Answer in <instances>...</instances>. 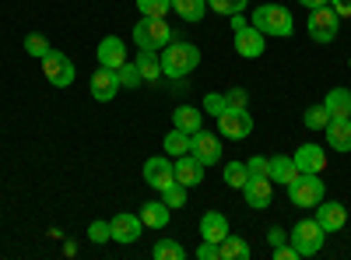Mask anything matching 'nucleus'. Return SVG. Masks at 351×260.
Instances as JSON below:
<instances>
[{"mask_svg": "<svg viewBox=\"0 0 351 260\" xmlns=\"http://www.w3.org/2000/svg\"><path fill=\"white\" fill-rule=\"evenodd\" d=\"M158 60H162V74L165 78H186L200 67V49L193 43H183V39H172L162 53H158Z\"/></svg>", "mask_w": 351, "mask_h": 260, "instance_id": "nucleus-1", "label": "nucleus"}, {"mask_svg": "<svg viewBox=\"0 0 351 260\" xmlns=\"http://www.w3.org/2000/svg\"><path fill=\"white\" fill-rule=\"evenodd\" d=\"M253 28H260L263 36H274V39H288L295 32V21H291V11L281 4H260L250 18Z\"/></svg>", "mask_w": 351, "mask_h": 260, "instance_id": "nucleus-2", "label": "nucleus"}, {"mask_svg": "<svg viewBox=\"0 0 351 260\" xmlns=\"http://www.w3.org/2000/svg\"><path fill=\"white\" fill-rule=\"evenodd\" d=\"M172 39H180L172 32V25L165 21V18H144L141 14V21L134 25V43H137V49H155V53H162Z\"/></svg>", "mask_w": 351, "mask_h": 260, "instance_id": "nucleus-3", "label": "nucleus"}, {"mask_svg": "<svg viewBox=\"0 0 351 260\" xmlns=\"http://www.w3.org/2000/svg\"><path fill=\"white\" fill-rule=\"evenodd\" d=\"M324 239H327V233L316 218H302L295 228H291V246H295L299 257H316L319 250H324Z\"/></svg>", "mask_w": 351, "mask_h": 260, "instance_id": "nucleus-4", "label": "nucleus"}, {"mask_svg": "<svg viewBox=\"0 0 351 260\" xmlns=\"http://www.w3.org/2000/svg\"><path fill=\"white\" fill-rule=\"evenodd\" d=\"M288 197L295 208H316L319 200L327 197V187L324 180H319V172H302V176L288 187Z\"/></svg>", "mask_w": 351, "mask_h": 260, "instance_id": "nucleus-5", "label": "nucleus"}, {"mask_svg": "<svg viewBox=\"0 0 351 260\" xmlns=\"http://www.w3.org/2000/svg\"><path fill=\"white\" fill-rule=\"evenodd\" d=\"M43 74H46V81L49 84H56V88H71L74 84V78H77V71H74V60L71 56H64L60 49H49L46 56H43Z\"/></svg>", "mask_w": 351, "mask_h": 260, "instance_id": "nucleus-6", "label": "nucleus"}, {"mask_svg": "<svg viewBox=\"0 0 351 260\" xmlns=\"http://www.w3.org/2000/svg\"><path fill=\"white\" fill-rule=\"evenodd\" d=\"M306 28H309V39H316V43H324V46H327V43H334V39H337L341 18H337V11H334L330 4H324V8L309 11Z\"/></svg>", "mask_w": 351, "mask_h": 260, "instance_id": "nucleus-7", "label": "nucleus"}, {"mask_svg": "<svg viewBox=\"0 0 351 260\" xmlns=\"http://www.w3.org/2000/svg\"><path fill=\"white\" fill-rule=\"evenodd\" d=\"M144 183H148L152 190H165V187H172L176 183V169H172V158L169 155H155V158H148L144 162Z\"/></svg>", "mask_w": 351, "mask_h": 260, "instance_id": "nucleus-8", "label": "nucleus"}, {"mask_svg": "<svg viewBox=\"0 0 351 260\" xmlns=\"http://www.w3.org/2000/svg\"><path fill=\"white\" fill-rule=\"evenodd\" d=\"M218 130L225 137H232V141H243V137L253 134V117H250L246 109H225L221 117H218Z\"/></svg>", "mask_w": 351, "mask_h": 260, "instance_id": "nucleus-9", "label": "nucleus"}, {"mask_svg": "<svg viewBox=\"0 0 351 260\" xmlns=\"http://www.w3.org/2000/svg\"><path fill=\"white\" fill-rule=\"evenodd\" d=\"M190 155L208 169V165H218L221 162V141L215 137V134H204V130H197L193 134V144H190Z\"/></svg>", "mask_w": 351, "mask_h": 260, "instance_id": "nucleus-10", "label": "nucleus"}, {"mask_svg": "<svg viewBox=\"0 0 351 260\" xmlns=\"http://www.w3.org/2000/svg\"><path fill=\"white\" fill-rule=\"evenodd\" d=\"M232 43H236V53L246 56V60H256V56L267 49V39H263V32H260V28H253V25H243L239 32L232 36Z\"/></svg>", "mask_w": 351, "mask_h": 260, "instance_id": "nucleus-11", "label": "nucleus"}, {"mask_svg": "<svg viewBox=\"0 0 351 260\" xmlns=\"http://www.w3.org/2000/svg\"><path fill=\"white\" fill-rule=\"evenodd\" d=\"M243 197H246V208H253V211H263V208H271L274 183H271L267 176H250V183L243 187Z\"/></svg>", "mask_w": 351, "mask_h": 260, "instance_id": "nucleus-12", "label": "nucleus"}, {"mask_svg": "<svg viewBox=\"0 0 351 260\" xmlns=\"http://www.w3.org/2000/svg\"><path fill=\"white\" fill-rule=\"evenodd\" d=\"M116 95H120V74H116L112 67H99L92 74V99L95 102H112Z\"/></svg>", "mask_w": 351, "mask_h": 260, "instance_id": "nucleus-13", "label": "nucleus"}, {"mask_svg": "<svg viewBox=\"0 0 351 260\" xmlns=\"http://www.w3.org/2000/svg\"><path fill=\"white\" fill-rule=\"evenodd\" d=\"M109 228H112V239L116 243H137L141 239V233H144V222H141V215H116V218H109Z\"/></svg>", "mask_w": 351, "mask_h": 260, "instance_id": "nucleus-14", "label": "nucleus"}, {"mask_svg": "<svg viewBox=\"0 0 351 260\" xmlns=\"http://www.w3.org/2000/svg\"><path fill=\"white\" fill-rule=\"evenodd\" d=\"M95 56H99V64H102V67L120 71V67L127 64V43H123L120 36H106V39L99 43Z\"/></svg>", "mask_w": 351, "mask_h": 260, "instance_id": "nucleus-15", "label": "nucleus"}, {"mask_svg": "<svg viewBox=\"0 0 351 260\" xmlns=\"http://www.w3.org/2000/svg\"><path fill=\"white\" fill-rule=\"evenodd\" d=\"M316 222L324 225V233L330 236V233H341V228L348 225V211H344V204H334V200H319L316 204Z\"/></svg>", "mask_w": 351, "mask_h": 260, "instance_id": "nucleus-16", "label": "nucleus"}, {"mask_svg": "<svg viewBox=\"0 0 351 260\" xmlns=\"http://www.w3.org/2000/svg\"><path fill=\"white\" fill-rule=\"evenodd\" d=\"M291 158H295L299 172H324L327 169V152L319 148V144H299Z\"/></svg>", "mask_w": 351, "mask_h": 260, "instance_id": "nucleus-17", "label": "nucleus"}, {"mask_svg": "<svg viewBox=\"0 0 351 260\" xmlns=\"http://www.w3.org/2000/svg\"><path fill=\"white\" fill-rule=\"evenodd\" d=\"M330 152H351V117H337L324 127Z\"/></svg>", "mask_w": 351, "mask_h": 260, "instance_id": "nucleus-18", "label": "nucleus"}, {"mask_svg": "<svg viewBox=\"0 0 351 260\" xmlns=\"http://www.w3.org/2000/svg\"><path fill=\"white\" fill-rule=\"evenodd\" d=\"M267 176H271V183H281V187H291L302 172H299V165H295V158H288V155H274L271 158V169H267Z\"/></svg>", "mask_w": 351, "mask_h": 260, "instance_id": "nucleus-19", "label": "nucleus"}, {"mask_svg": "<svg viewBox=\"0 0 351 260\" xmlns=\"http://www.w3.org/2000/svg\"><path fill=\"white\" fill-rule=\"evenodd\" d=\"M172 169H176V183H183L186 190L197 187V183H204V165H200L193 155H180Z\"/></svg>", "mask_w": 351, "mask_h": 260, "instance_id": "nucleus-20", "label": "nucleus"}, {"mask_svg": "<svg viewBox=\"0 0 351 260\" xmlns=\"http://www.w3.org/2000/svg\"><path fill=\"white\" fill-rule=\"evenodd\" d=\"M228 236V218L221 211H208L200 218V239H208V243H221Z\"/></svg>", "mask_w": 351, "mask_h": 260, "instance_id": "nucleus-21", "label": "nucleus"}, {"mask_svg": "<svg viewBox=\"0 0 351 260\" xmlns=\"http://www.w3.org/2000/svg\"><path fill=\"white\" fill-rule=\"evenodd\" d=\"M169 215H172V208L165 204V200H148V204L141 208L144 228H165L169 225Z\"/></svg>", "mask_w": 351, "mask_h": 260, "instance_id": "nucleus-22", "label": "nucleus"}, {"mask_svg": "<svg viewBox=\"0 0 351 260\" xmlns=\"http://www.w3.org/2000/svg\"><path fill=\"white\" fill-rule=\"evenodd\" d=\"M190 144H193V134L172 127V130L165 134V141H162V148H165L169 158H180V155H190Z\"/></svg>", "mask_w": 351, "mask_h": 260, "instance_id": "nucleus-23", "label": "nucleus"}, {"mask_svg": "<svg viewBox=\"0 0 351 260\" xmlns=\"http://www.w3.org/2000/svg\"><path fill=\"white\" fill-rule=\"evenodd\" d=\"M172 123L180 127V130H186V134L204 130V117H200V109H193V106H176V113H172Z\"/></svg>", "mask_w": 351, "mask_h": 260, "instance_id": "nucleus-24", "label": "nucleus"}, {"mask_svg": "<svg viewBox=\"0 0 351 260\" xmlns=\"http://www.w3.org/2000/svg\"><path fill=\"white\" fill-rule=\"evenodd\" d=\"M218 253H221V260H250L253 250H250V243H246L243 236H232V233H228V236L218 243Z\"/></svg>", "mask_w": 351, "mask_h": 260, "instance_id": "nucleus-25", "label": "nucleus"}, {"mask_svg": "<svg viewBox=\"0 0 351 260\" xmlns=\"http://www.w3.org/2000/svg\"><path fill=\"white\" fill-rule=\"evenodd\" d=\"M327 113L337 120V117H351V88H334L327 99H324Z\"/></svg>", "mask_w": 351, "mask_h": 260, "instance_id": "nucleus-26", "label": "nucleus"}, {"mask_svg": "<svg viewBox=\"0 0 351 260\" xmlns=\"http://www.w3.org/2000/svg\"><path fill=\"white\" fill-rule=\"evenodd\" d=\"M134 64L141 67V78H144V81H158V78H162V60H158L155 49H141Z\"/></svg>", "mask_w": 351, "mask_h": 260, "instance_id": "nucleus-27", "label": "nucleus"}, {"mask_svg": "<svg viewBox=\"0 0 351 260\" xmlns=\"http://www.w3.org/2000/svg\"><path fill=\"white\" fill-rule=\"evenodd\" d=\"M172 11L183 21H200L204 11H208V0H172Z\"/></svg>", "mask_w": 351, "mask_h": 260, "instance_id": "nucleus-28", "label": "nucleus"}, {"mask_svg": "<svg viewBox=\"0 0 351 260\" xmlns=\"http://www.w3.org/2000/svg\"><path fill=\"white\" fill-rule=\"evenodd\" d=\"M221 180H225L232 190H243V187L250 183V169H246V162H228L225 172H221Z\"/></svg>", "mask_w": 351, "mask_h": 260, "instance_id": "nucleus-29", "label": "nucleus"}, {"mask_svg": "<svg viewBox=\"0 0 351 260\" xmlns=\"http://www.w3.org/2000/svg\"><path fill=\"white\" fill-rule=\"evenodd\" d=\"M330 120H334V117L327 113V106H324V102H319V106H309V109H306V117H302V123H306L309 130H324Z\"/></svg>", "mask_w": 351, "mask_h": 260, "instance_id": "nucleus-30", "label": "nucleus"}, {"mask_svg": "<svg viewBox=\"0 0 351 260\" xmlns=\"http://www.w3.org/2000/svg\"><path fill=\"white\" fill-rule=\"evenodd\" d=\"M152 257L155 260H183L186 257V250L176 243V239H158L155 243V250H152Z\"/></svg>", "mask_w": 351, "mask_h": 260, "instance_id": "nucleus-31", "label": "nucleus"}, {"mask_svg": "<svg viewBox=\"0 0 351 260\" xmlns=\"http://www.w3.org/2000/svg\"><path fill=\"white\" fill-rule=\"evenodd\" d=\"M246 4H250V0H208V11L232 18V14H243V11H246Z\"/></svg>", "mask_w": 351, "mask_h": 260, "instance_id": "nucleus-32", "label": "nucleus"}, {"mask_svg": "<svg viewBox=\"0 0 351 260\" xmlns=\"http://www.w3.org/2000/svg\"><path fill=\"white\" fill-rule=\"evenodd\" d=\"M137 11L144 18H165L172 11V0H137Z\"/></svg>", "mask_w": 351, "mask_h": 260, "instance_id": "nucleus-33", "label": "nucleus"}, {"mask_svg": "<svg viewBox=\"0 0 351 260\" xmlns=\"http://www.w3.org/2000/svg\"><path fill=\"white\" fill-rule=\"evenodd\" d=\"M49 49H53V46H49V39H46V36H39V32L25 36V53H28V56H36V60H43V56H46Z\"/></svg>", "mask_w": 351, "mask_h": 260, "instance_id": "nucleus-34", "label": "nucleus"}, {"mask_svg": "<svg viewBox=\"0 0 351 260\" xmlns=\"http://www.w3.org/2000/svg\"><path fill=\"white\" fill-rule=\"evenodd\" d=\"M162 200H165L169 208H186V187H183V183L165 187V190H162Z\"/></svg>", "mask_w": 351, "mask_h": 260, "instance_id": "nucleus-35", "label": "nucleus"}, {"mask_svg": "<svg viewBox=\"0 0 351 260\" xmlns=\"http://www.w3.org/2000/svg\"><path fill=\"white\" fill-rule=\"evenodd\" d=\"M116 74H120V88H137V84L144 81V78H141V67L130 64V60H127L120 71H116Z\"/></svg>", "mask_w": 351, "mask_h": 260, "instance_id": "nucleus-36", "label": "nucleus"}, {"mask_svg": "<svg viewBox=\"0 0 351 260\" xmlns=\"http://www.w3.org/2000/svg\"><path fill=\"white\" fill-rule=\"evenodd\" d=\"M88 239H92V243H109L112 239L109 222H92V225H88Z\"/></svg>", "mask_w": 351, "mask_h": 260, "instance_id": "nucleus-37", "label": "nucleus"}, {"mask_svg": "<svg viewBox=\"0 0 351 260\" xmlns=\"http://www.w3.org/2000/svg\"><path fill=\"white\" fill-rule=\"evenodd\" d=\"M225 109H228V106H225V95H218V92H211V95H204V113H211L215 120L221 117Z\"/></svg>", "mask_w": 351, "mask_h": 260, "instance_id": "nucleus-38", "label": "nucleus"}, {"mask_svg": "<svg viewBox=\"0 0 351 260\" xmlns=\"http://www.w3.org/2000/svg\"><path fill=\"white\" fill-rule=\"evenodd\" d=\"M225 106H228V109H246V106H250V92H246V88L225 92Z\"/></svg>", "mask_w": 351, "mask_h": 260, "instance_id": "nucleus-39", "label": "nucleus"}, {"mask_svg": "<svg viewBox=\"0 0 351 260\" xmlns=\"http://www.w3.org/2000/svg\"><path fill=\"white\" fill-rule=\"evenodd\" d=\"M246 169H250V176H267L271 158H260V155H253V158L246 162ZM267 180H271V176H267Z\"/></svg>", "mask_w": 351, "mask_h": 260, "instance_id": "nucleus-40", "label": "nucleus"}, {"mask_svg": "<svg viewBox=\"0 0 351 260\" xmlns=\"http://www.w3.org/2000/svg\"><path fill=\"white\" fill-rule=\"evenodd\" d=\"M197 257H200V260H221V253H218V243L200 239V246H197Z\"/></svg>", "mask_w": 351, "mask_h": 260, "instance_id": "nucleus-41", "label": "nucleus"}, {"mask_svg": "<svg viewBox=\"0 0 351 260\" xmlns=\"http://www.w3.org/2000/svg\"><path fill=\"white\" fill-rule=\"evenodd\" d=\"M285 239H288V233H285V228H278V225L267 233V243H271V246H285Z\"/></svg>", "mask_w": 351, "mask_h": 260, "instance_id": "nucleus-42", "label": "nucleus"}, {"mask_svg": "<svg viewBox=\"0 0 351 260\" xmlns=\"http://www.w3.org/2000/svg\"><path fill=\"white\" fill-rule=\"evenodd\" d=\"M330 8L337 11V18H351V0H330Z\"/></svg>", "mask_w": 351, "mask_h": 260, "instance_id": "nucleus-43", "label": "nucleus"}, {"mask_svg": "<svg viewBox=\"0 0 351 260\" xmlns=\"http://www.w3.org/2000/svg\"><path fill=\"white\" fill-rule=\"evenodd\" d=\"M295 246H274V260H295Z\"/></svg>", "mask_w": 351, "mask_h": 260, "instance_id": "nucleus-44", "label": "nucleus"}, {"mask_svg": "<svg viewBox=\"0 0 351 260\" xmlns=\"http://www.w3.org/2000/svg\"><path fill=\"white\" fill-rule=\"evenodd\" d=\"M299 4H302L306 11H316V8H324V4H330V0H299Z\"/></svg>", "mask_w": 351, "mask_h": 260, "instance_id": "nucleus-45", "label": "nucleus"}, {"mask_svg": "<svg viewBox=\"0 0 351 260\" xmlns=\"http://www.w3.org/2000/svg\"><path fill=\"white\" fill-rule=\"evenodd\" d=\"M243 25H246V18H243V14H232V32H239Z\"/></svg>", "mask_w": 351, "mask_h": 260, "instance_id": "nucleus-46", "label": "nucleus"}]
</instances>
